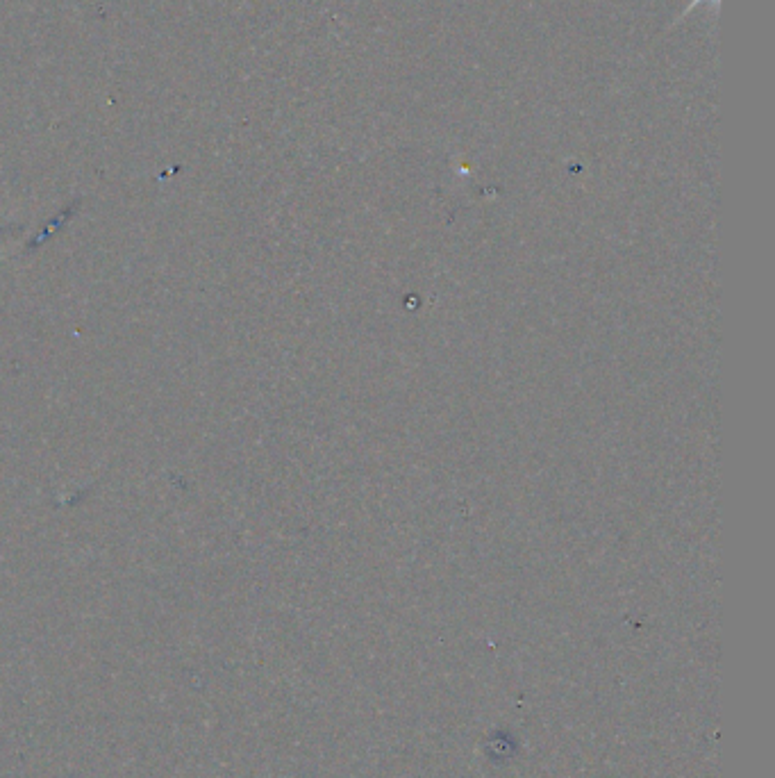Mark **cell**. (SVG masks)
<instances>
[{
	"label": "cell",
	"instance_id": "cell-1",
	"mask_svg": "<svg viewBox=\"0 0 775 778\" xmlns=\"http://www.w3.org/2000/svg\"><path fill=\"white\" fill-rule=\"evenodd\" d=\"M698 3H707V0H694V3H691V5H687V7H685V12H682V16H685V14H689L691 10H694V7H696ZM710 3H714V5H719V0H710ZM682 16H680V19H682Z\"/></svg>",
	"mask_w": 775,
	"mask_h": 778
}]
</instances>
